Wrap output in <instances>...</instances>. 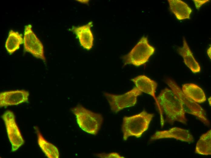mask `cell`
Masks as SVG:
<instances>
[{"mask_svg": "<svg viewBox=\"0 0 211 158\" xmlns=\"http://www.w3.org/2000/svg\"><path fill=\"white\" fill-rule=\"evenodd\" d=\"M157 105L160 113L162 127L164 124L162 111L165 114L166 120L171 124L178 122L186 124L187 119L182 103L177 95L171 89H163L157 98Z\"/></svg>", "mask_w": 211, "mask_h": 158, "instance_id": "6da1fadb", "label": "cell"}, {"mask_svg": "<svg viewBox=\"0 0 211 158\" xmlns=\"http://www.w3.org/2000/svg\"><path fill=\"white\" fill-rule=\"evenodd\" d=\"M154 116V114L143 111L132 116L124 117L122 125L124 140H127L131 136L140 137L148 129Z\"/></svg>", "mask_w": 211, "mask_h": 158, "instance_id": "7a4b0ae2", "label": "cell"}, {"mask_svg": "<svg viewBox=\"0 0 211 158\" xmlns=\"http://www.w3.org/2000/svg\"><path fill=\"white\" fill-rule=\"evenodd\" d=\"M71 111L82 129L93 135L98 133L103 120L101 114L94 112L80 105L72 108Z\"/></svg>", "mask_w": 211, "mask_h": 158, "instance_id": "3957f363", "label": "cell"}, {"mask_svg": "<svg viewBox=\"0 0 211 158\" xmlns=\"http://www.w3.org/2000/svg\"><path fill=\"white\" fill-rule=\"evenodd\" d=\"M155 51V48L149 43L147 37L143 36L122 58L125 64H131L139 67L146 63Z\"/></svg>", "mask_w": 211, "mask_h": 158, "instance_id": "277c9868", "label": "cell"}, {"mask_svg": "<svg viewBox=\"0 0 211 158\" xmlns=\"http://www.w3.org/2000/svg\"><path fill=\"white\" fill-rule=\"evenodd\" d=\"M166 82L179 99L185 113L196 116L206 125H209L210 122L206 116L204 110L199 104L185 95L174 81L169 78L166 80Z\"/></svg>", "mask_w": 211, "mask_h": 158, "instance_id": "5b68a950", "label": "cell"}, {"mask_svg": "<svg viewBox=\"0 0 211 158\" xmlns=\"http://www.w3.org/2000/svg\"><path fill=\"white\" fill-rule=\"evenodd\" d=\"M142 94V92L136 87L121 95L114 94L106 92L104 94L111 110L114 112L117 113L124 108L135 105L137 102L138 97Z\"/></svg>", "mask_w": 211, "mask_h": 158, "instance_id": "8992f818", "label": "cell"}, {"mask_svg": "<svg viewBox=\"0 0 211 158\" xmlns=\"http://www.w3.org/2000/svg\"><path fill=\"white\" fill-rule=\"evenodd\" d=\"M2 117L12 145V151H15L24 144V141L16 123L15 115L13 112L7 110Z\"/></svg>", "mask_w": 211, "mask_h": 158, "instance_id": "52a82bcc", "label": "cell"}, {"mask_svg": "<svg viewBox=\"0 0 211 158\" xmlns=\"http://www.w3.org/2000/svg\"><path fill=\"white\" fill-rule=\"evenodd\" d=\"M23 44L25 51L45 62L43 44L33 31L31 25L25 26Z\"/></svg>", "mask_w": 211, "mask_h": 158, "instance_id": "ba28073f", "label": "cell"}, {"mask_svg": "<svg viewBox=\"0 0 211 158\" xmlns=\"http://www.w3.org/2000/svg\"><path fill=\"white\" fill-rule=\"evenodd\" d=\"M174 138L178 140L187 143L194 141L193 137L189 131L186 129L178 127H173L169 130L157 131L151 136L150 140L163 138Z\"/></svg>", "mask_w": 211, "mask_h": 158, "instance_id": "9c48e42d", "label": "cell"}, {"mask_svg": "<svg viewBox=\"0 0 211 158\" xmlns=\"http://www.w3.org/2000/svg\"><path fill=\"white\" fill-rule=\"evenodd\" d=\"M29 93L24 90L2 92L0 94L1 107L17 105L28 102Z\"/></svg>", "mask_w": 211, "mask_h": 158, "instance_id": "30bf717a", "label": "cell"}, {"mask_svg": "<svg viewBox=\"0 0 211 158\" xmlns=\"http://www.w3.org/2000/svg\"><path fill=\"white\" fill-rule=\"evenodd\" d=\"M131 80L140 91L152 96L157 104V99L155 97L157 84L155 81L145 75L138 76Z\"/></svg>", "mask_w": 211, "mask_h": 158, "instance_id": "8fae6325", "label": "cell"}, {"mask_svg": "<svg viewBox=\"0 0 211 158\" xmlns=\"http://www.w3.org/2000/svg\"><path fill=\"white\" fill-rule=\"evenodd\" d=\"M183 39V46L178 48V53L183 58L185 64L193 73H199L201 70L200 66L195 59L185 38Z\"/></svg>", "mask_w": 211, "mask_h": 158, "instance_id": "7c38bea8", "label": "cell"}, {"mask_svg": "<svg viewBox=\"0 0 211 158\" xmlns=\"http://www.w3.org/2000/svg\"><path fill=\"white\" fill-rule=\"evenodd\" d=\"M91 24L89 22L87 25L73 28L81 46L88 50H90L93 45L94 38L90 28Z\"/></svg>", "mask_w": 211, "mask_h": 158, "instance_id": "4fadbf2b", "label": "cell"}, {"mask_svg": "<svg viewBox=\"0 0 211 158\" xmlns=\"http://www.w3.org/2000/svg\"><path fill=\"white\" fill-rule=\"evenodd\" d=\"M168 1L171 11L178 20L190 18L192 10L186 3L181 0H168Z\"/></svg>", "mask_w": 211, "mask_h": 158, "instance_id": "5bb4252c", "label": "cell"}, {"mask_svg": "<svg viewBox=\"0 0 211 158\" xmlns=\"http://www.w3.org/2000/svg\"><path fill=\"white\" fill-rule=\"evenodd\" d=\"M181 90L187 97L197 103H201L206 101V98L204 91L195 84H184L183 85Z\"/></svg>", "mask_w": 211, "mask_h": 158, "instance_id": "9a60e30c", "label": "cell"}, {"mask_svg": "<svg viewBox=\"0 0 211 158\" xmlns=\"http://www.w3.org/2000/svg\"><path fill=\"white\" fill-rule=\"evenodd\" d=\"M39 146L46 156L49 158H58L59 153L58 148L47 141L39 130L36 129Z\"/></svg>", "mask_w": 211, "mask_h": 158, "instance_id": "2e32d148", "label": "cell"}, {"mask_svg": "<svg viewBox=\"0 0 211 158\" xmlns=\"http://www.w3.org/2000/svg\"><path fill=\"white\" fill-rule=\"evenodd\" d=\"M195 153L203 155L211 154V130H209L202 135L198 141Z\"/></svg>", "mask_w": 211, "mask_h": 158, "instance_id": "e0dca14e", "label": "cell"}, {"mask_svg": "<svg viewBox=\"0 0 211 158\" xmlns=\"http://www.w3.org/2000/svg\"><path fill=\"white\" fill-rule=\"evenodd\" d=\"M23 43L22 35L17 32L10 30L5 43V47L8 52L11 54L18 50Z\"/></svg>", "mask_w": 211, "mask_h": 158, "instance_id": "ac0fdd59", "label": "cell"}, {"mask_svg": "<svg viewBox=\"0 0 211 158\" xmlns=\"http://www.w3.org/2000/svg\"><path fill=\"white\" fill-rule=\"evenodd\" d=\"M96 155L98 157L100 158H125L116 153H112L108 154L101 153L97 154Z\"/></svg>", "mask_w": 211, "mask_h": 158, "instance_id": "d6986e66", "label": "cell"}, {"mask_svg": "<svg viewBox=\"0 0 211 158\" xmlns=\"http://www.w3.org/2000/svg\"><path fill=\"white\" fill-rule=\"evenodd\" d=\"M196 9L199 10L203 4L209 2V0H193Z\"/></svg>", "mask_w": 211, "mask_h": 158, "instance_id": "ffe728a7", "label": "cell"}, {"mask_svg": "<svg viewBox=\"0 0 211 158\" xmlns=\"http://www.w3.org/2000/svg\"><path fill=\"white\" fill-rule=\"evenodd\" d=\"M211 46H210L208 49L207 50V54H208V56L210 58V59H211Z\"/></svg>", "mask_w": 211, "mask_h": 158, "instance_id": "44dd1931", "label": "cell"}, {"mask_svg": "<svg viewBox=\"0 0 211 158\" xmlns=\"http://www.w3.org/2000/svg\"><path fill=\"white\" fill-rule=\"evenodd\" d=\"M77 1H78V2H81L82 3H88V2L89 1V0H76Z\"/></svg>", "mask_w": 211, "mask_h": 158, "instance_id": "7402d4cb", "label": "cell"}, {"mask_svg": "<svg viewBox=\"0 0 211 158\" xmlns=\"http://www.w3.org/2000/svg\"><path fill=\"white\" fill-rule=\"evenodd\" d=\"M208 101L209 102V103L210 105H211V97H209L208 99Z\"/></svg>", "mask_w": 211, "mask_h": 158, "instance_id": "603a6c76", "label": "cell"}]
</instances>
